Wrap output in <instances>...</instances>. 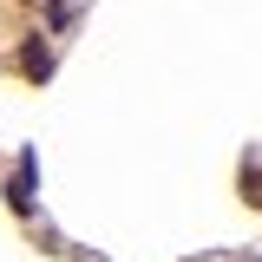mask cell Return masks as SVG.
I'll list each match as a JSON object with an SVG mask.
<instances>
[{
    "instance_id": "obj_1",
    "label": "cell",
    "mask_w": 262,
    "mask_h": 262,
    "mask_svg": "<svg viewBox=\"0 0 262 262\" xmlns=\"http://www.w3.org/2000/svg\"><path fill=\"white\" fill-rule=\"evenodd\" d=\"M20 72H27V79H46V72H53V46H46V39H33L27 53H20Z\"/></svg>"
}]
</instances>
